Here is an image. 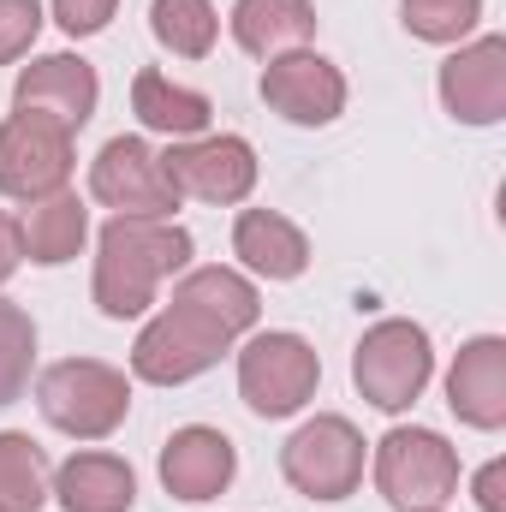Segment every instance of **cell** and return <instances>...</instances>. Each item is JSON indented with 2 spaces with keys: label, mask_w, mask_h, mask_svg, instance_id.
Masks as SVG:
<instances>
[{
  "label": "cell",
  "mask_w": 506,
  "mask_h": 512,
  "mask_svg": "<svg viewBox=\"0 0 506 512\" xmlns=\"http://www.w3.org/2000/svg\"><path fill=\"white\" fill-rule=\"evenodd\" d=\"M191 268V233L179 221H137V215H114L96 239V310L131 322L155 304L167 274Z\"/></svg>",
  "instance_id": "1"
},
{
  "label": "cell",
  "mask_w": 506,
  "mask_h": 512,
  "mask_svg": "<svg viewBox=\"0 0 506 512\" xmlns=\"http://www.w3.org/2000/svg\"><path fill=\"white\" fill-rule=\"evenodd\" d=\"M36 405H42V417L60 435H72V441H108L131 411V382H126V370H114L102 358H66V364L42 370Z\"/></svg>",
  "instance_id": "2"
},
{
  "label": "cell",
  "mask_w": 506,
  "mask_h": 512,
  "mask_svg": "<svg viewBox=\"0 0 506 512\" xmlns=\"http://www.w3.org/2000/svg\"><path fill=\"white\" fill-rule=\"evenodd\" d=\"M376 489L399 512H441L459 495V453L435 429H387L376 441Z\"/></svg>",
  "instance_id": "3"
},
{
  "label": "cell",
  "mask_w": 506,
  "mask_h": 512,
  "mask_svg": "<svg viewBox=\"0 0 506 512\" xmlns=\"http://www.w3.org/2000/svg\"><path fill=\"white\" fill-rule=\"evenodd\" d=\"M429 376H435V346H429V334H423L417 322H405V316L376 322V328L358 340V352H352V382H358V393H364L376 411H405V405H417L423 387H429Z\"/></svg>",
  "instance_id": "4"
},
{
  "label": "cell",
  "mask_w": 506,
  "mask_h": 512,
  "mask_svg": "<svg viewBox=\"0 0 506 512\" xmlns=\"http://www.w3.org/2000/svg\"><path fill=\"white\" fill-rule=\"evenodd\" d=\"M233 352V334L215 328L209 316L185 310V304H167L131 346V376L149 387H179L197 382L203 370H215L221 358Z\"/></svg>",
  "instance_id": "5"
},
{
  "label": "cell",
  "mask_w": 506,
  "mask_h": 512,
  "mask_svg": "<svg viewBox=\"0 0 506 512\" xmlns=\"http://www.w3.org/2000/svg\"><path fill=\"white\" fill-rule=\"evenodd\" d=\"M280 471L310 501H346L364 483V435L346 417L322 411L304 429H292V441L280 447Z\"/></svg>",
  "instance_id": "6"
},
{
  "label": "cell",
  "mask_w": 506,
  "mask_h": 512,
  "mask_svg": "<svg viewBox=\"0 0 506 512\" xmlns=\"http://www.w3.org/2000/svg\"><path fill=\"white\" fill-rule=\"evenodd\" d=\"M322 382V358L310 340L298 334H256L239 352V399L256 417H292L316 399Z\"/></svg>",
  "instance_id": "7"
},
{
  "label": "cell",
  "mask_w": 506,
  "mask_h": 512,
  "mask_svg": "<svg viewBox=\"0 0 506 512\" xmlns=\"http://www.w3.org/2000/svg\"><path fill=\"white\" fill-rule=\"evenodd\" d=\"M72 179V131L48 114H12L0 126V197L42 203Z\"/></svg>",
  "instance_id": "8"
},
{
  "label": "cell",
  "mask_w": 506,
  "mask_h": 512,
  "mask_svg": "<svg viewBox=\"0 0 506 512\" xmlns=\"http://www.w3.org/2000/svg\"><path fill=\"white\" fill-rule=\"evenodd\" d=\"M161 173L179 197H197V203H245L256 191V149L233 131H215V137H185V143H167L161 155Z\"/></svg>",
  "instance_id": "9"
},
{
  "label": "cell",
  "mask_w": 506,
  "mask_h": 512,
  "mask_svg": "<svg viewBox=\"0 0 506 512\" xmlns=\"http://www.w3.org/2000/svg\"><path fill=\"white\" fill-rule=\"evenodd\" d=\"M90 197L114 215H137V221H173L179 191L161 173V155L143 137H114L102 143L96 167H90Z\"/></svg>",
  "instance_id": "10"
},
{
  "label": "cell",
  "mask_w": 506,
  "mask_h": 512,
  "mask_svg": "<svg viewBox=\"0 0 506 512\" xmlns=\"http://www.w3.org/2000/svg\"><path fill=\"white\" fill-rule=\"evenodd\" d=\"M262 102L292 126H334L346 114V78L334 60L292 48V54H274L262 66Z\"/></svg>",
  "instance_id": "11"
},
{
  "label": "cell",
  "mask_w": 506,
  "mask_h": 512,
  "mask_svg": "<svg viewBox=\"0 0 506 512\" xmlns=\"http://www.w3.org/2000/svg\"><path fill=\"white\" fill-rule=\"evenodd\" d=\"M441 108L459 126L506 120V36H477L441 66Z\"/></svg>",
  "instance_id": "12"
},
{
  "label": "cell",
  "mask_w": 506,
  "mask_h": 512,
  "mask_svg": "<svg viewBox=\"0 0 506 512\" xmlns=\"http://www.w3.org/2000/svg\"><path fill=\"white\" fill-rule=\"evenodd\" d=\"M96 102H102L96 66L78 60V54H42V60H30V66L18 72V84H12V108L48 114V120H60L66 131L90 126Z\"/></svg>",
  "instance_id": "13"
},
{
  "label": "cell",
  "mask_w": 506,
  "mask_h": 512,
  "mask_svg": "<svg viewBox=\"0 0 506 512\" xmlns=\"http://www.w3.org/2000/svg\"><path fill=\"white\" fill-rule=\"evenodd\" d=\"M233 471H239V453H233V441H227L221 429H209V423H185V429H173L167 447H161V483H167V495H179V501H215V495L233 483Z\"/></svg>",
  "instance_id": "14"
},
{
  "label": "cell",
  "mask_w": 506,
  "mask_h": 512,
  "mask_svg": "<svg viewBox=\"0 0 506 512\" xmlns=\"http://www.w3.org/2000/svg\"><path fill=\"white\" fill-rule=\"evenodd\" d=\"M447 405L471 429H501L506 423V340L501 334H477L471 346H459V358L447 370Z\"/></svg>",
  "instance_id": "15"
},
{
  "label": "cell",
  "mask_w": 506,
  "mask_h": 512,
  "mask_svg": "<svg viewBox=\"0 0 506 512\" xmlns=\"http://www.w3.org/2000/svg\"><path fill=\"white\" fill-rule=\"evenodd\" d=\"M48 495H60L66 512H131L137 477H131L126 459H114V453H72L48 477Z\"/></svg>",
  "instance_id": "16"
},
{
  "label": "cell",
  "mask_w": 506,
  "mask_h": 512,
  "mask_svg": "<svg viewBox=\"0 0 506 512\" xmlns=\"http://www.w3.org/2000/svg\"><path fill=\"white\" fill-rule=\"evenodd\" d=\"M233 256L262 280H298L310 268V239L274 209H245L233 221Z\"/></svg>",
  "instance_id": "17"
},
{
  "label": "cell",
  "mask_w": 506,
  "mask_h": 512,
  "mask_svg": "<svg viewBox=\"0 0 506 512\" xmlns=\"http://www.w3.org/2000/svg\"><path fill=\"white\" fill-rule=\"evenodd\" d=\"M173 304H185V310H197V316H209L215 328H227L233 340L239 334H251L256 316H262V298H256V286L239 274V268H185L179 274V286H173Z\"/></svg>",
  "instance_id": "18"
},
{
  "label": "cell",
  "mask_w": 506,
  "mask_h": 512,
  "mask_svg": "<svg viewBox=\"0 0 506 512\" xmlns=\"http://www.w3.org/2000/svg\"><path fill=\"white\" fill-rule=\"evenodd\" d=\"M310 36H316V6L310 0H239L233 6V42L256 60L292 54Z\"/></svg>",
  "instance_id": "19"
},
{
  "label": "cell",
  "mask_w": 506,
  "mask_h": 512,
  "mask_svg": "<svg viewBox=\"0 0 506 512\" xmlns=\"http://www.w3.org/2000/svg\"><path fill=\"white\" fill-rule=\"evenodd\" d=\"M131 114L149 131L173 137V143L203 137L209 120H215V108H209L203 90H185V84H173V78H161V72H137V78H131Z\"/></svg>",
  "instance_id": "20"
},
{
  "label": "cell",
  "mask_w": 506,
  "mask_h": 512,
  "mask_svg": "<svg viewBox=\"0 0 506 512\" xmlns=\"http://www.w3.org/2000/svg\"><path fill=\"white\" fill-rule=\"evenodd\" d=\"M18 239H24V256L42 262V268H60L84 251L90 239V209L72 197V191H54L42 203H30V215L18 221Z\"/></svg>",
  "instance_id": "21"
},
{
  "label": "cell",
  "mask_w": 506,
  "mask_h": 512,
  "mask_svg": "<svg viewBox=\"0 0 506 512\" xmlns=\"http://www.w3.org/2000/svg\"><path fill=\"white\" fill-rule=\"evenodd\" d=\"M48 453L30 441V435H18V429H6L0 435V512H42L48 501Z\"/></svg>",
  "instance_id": "22"
},
{
  "label": "cell",
  "mask_w": 506,
  "mask_h": 512,
  "mask_svg": "<svg viewBox=\"0 0 506 512\" xmlns=\"http://www.w3.org/2000/svg\"><path fill=\"white\" fill-rule=\"evenodd\" d=\"M149 30H155V42H161L167 54L203 60V54L215 48V36H221V18H215L209 0H155V6H149Z\"/></svg>",
  "instance_id": "23"
},
{
  "label": "cell",
  "mask_w": 506,
  "mask_h": 512,
  "mask_svg": "<svg viewBox=\"0 0 506 512\" xmlns=\"http://www.w3.org/2000/svg\"><path fill=\"white\" fill-rule=\"evenodd\" d=\"M30 364H36V322H30V310L0 298V405L24 399Z\"/></svg>",
  "instance_id": "24"
},
{
  "label": "cell",
  "mask_w": 506,
  "mask_h": 512,
  "mask_svg": "<svg viewBox=\"0 0 506 512\" xmlns=\"http://www.w3.org/2000/svg\"><path fill=\"white\" fill-rule=\"evenodd\" d=\"M399 18L417 42H465L483 18V0H399Z\"/></svg>",
  "instance_id": "25"
},
{
  "label": "cell",
  "mask_w": 506,
  "mask_h": 512,
  "mask_svg": "<svg viewBox=\"0 0 506 512\" xmlns=\"http://www.w3.org/2000/svg\"><path fill=\"white\" fill-rule=\"evenodd\" d=\"M36 36H42V6L36 0H0V66L30 54Z\"/></svg>",
  "instance_id": "26"
},
{
  "label": "cell",
  "mask_w": 506,
  "mask_h": 512,
  "mask_svg": "<svg viewBox=\"0 0 506 512\" xmlns=\"http://www.w3.org/2000/svg\"><path fill=\"white\" fill-rule=\"evenodd\" d=\"M114 6H120V0H54V24H60L66 36H96V30H108Z\"/></svg>",
  "instance_id": "27"
},
{
  "label": "cell",
  "mask_w": 506,
  "mask_h": 512,
  "mask_svg": "<svg viewBox=\"0 0 506 512\" xmlns=\"http://www.w3.org/2000/svg\"><path fill=\"white\" fill-rule=\"evenodd\" d=\"M477 507L506 512V459H489V465L477 471Z\"/></svg>",
  "instance_id": "28"
},
{
  "label": "cell",
  "mask_w": 506,
  "mask_h": 512,
  "mask_svg": "<svg viewBox=\"0 0 506 512\" xmlns=\"http://www.w3.org/2000/svg\"><path fill=\"white\" fill-rule=\"evenodd\" d=\"M18 262H24V239H18V221L12 215H0V286L18 274Z\"/></svg>",
  "instance_id": "29"
}]
</instances>
